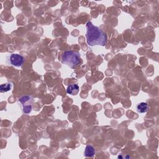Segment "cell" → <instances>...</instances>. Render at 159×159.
Here are the masks:
<instances>
[{"instance_id":"277c9868","label":"cell","mask_w":159,"mask_h":159,"mask_svg":"<svg viewBox=\"0 0 159 159\" xmlns=\"http://www.w3.org/2000/svg\"><path fill=\"white\" fill-rule=\"evenodd\" d=\"M79 90V86L77 85L72 84L68 86L67 89H66V92L70 95H76L78 93Z\"/></svg>"},{"instance_id":"ba28073f","label":"cell","mask_w":159,"mask_h":159,"mask_svg":"<svg viewBox=\"0 0 159 159\" xmlns=\"http://www.w3.org/2000/svg\"><path fill=\"white\" fill-rule=\"evenodd\" d=\"M31 108H32V106H25L24 107V112H25V113L28 114V113H29V112H30V111H31Z\"/></svg>"},{"instance_id":"6da1fadb","label":"cell","mask_w":159,"mask_h":159,"mask_svg":"<svg viewBox=\"0 0 159 159\" xmlns=\"http://www.w3.org/2000/svg\"><path fill=\"white\" fill-rule=\"evenodd\" d=\"M86 41L90 46L102 45L104 46L107 42L106 34L98 27L88 22L86 24Z\"/></svg>"},{"instance_id":"7a4b0ae2","label":"cell","mask_w":159,"mask_h":159,"mask_svg":"<svg viewBox=\"0 0 159 159\" xmlns=\"http://www.w3.org/2000/svg\"><path fill=\"white\" fill-rule=\"evenodd\" d=\"M61 60L71 69H75L80 62V54L73 51H66L62 55Z\"/></svg>"},{"instance_id":"9c48e42d","label":"cell","mask_w":159,"mask_h":159,"mask_svg":"<svg viewBox=\"0 0 159 159\" xmlns=\"http://www.w3.org/2000/svg\"><path fill=\"white\" fill-rule=\"evenodd\" d=\"M29 100V97H28V96H24V97H23L22 98H20V99L19 100V101L21 102L22 103H24V101H25V102H26V101H28Z\"/></svg>"},{"instance_id":"52a82bcc","label":"cell","mask_w":159,"mask_h":159,"mask_svg":"<svg viewBox=\"0 0 159 159\" xmlns=\"http://www.w3.org/2000/svg\"><path fill=\"white\" fill-rule=\"evenodd\" d=\"M11 89V83H5L0 86V90L1 93L4 92H7Z\"/></svg>"},{"instance_id":"8992f818","label":"cell","mask_w":159,"mask_h":159,"mask_svg":"<svg viewBox=\"0 0 159 159\" xmlns=\"http://www.w3.org/2000/svg\"><path fill=\"white\" fill-rule=\"evenodd\" d=\"M95 154V149L91 146H88L86 147L85 151V155L87 157H92Z\"/></svg>"},{"instance_id":"5b68a950","label":"cell","mask_w":159,"mask_h":159,"mask_svg":"<svg viewBox=\"0 0 159 159\" xmlns=\"http://www.w3.org/2000/svg\"><path fill=\"white\" fill-rule=\"evenodd\" d=\"M148 109H149V106L146 102H141L137 106V111L140 113H144L147 112Z\"/></svg>"},{"instance_id":"3957f363","label":"cell","mask_w":159,"mask_h":159,"mask_svg":"<svg viewBox=\"0 0 159 159\" xmlns=\"http://www.w3.org/2000/svg\"><path fill=\"white\" fill-rule=\"evenodd\" d=\"M9 61L11 65L16 66H20L24 62V58L22 55L14 54L10 56Z\"/></svg>"}]
</instances>
